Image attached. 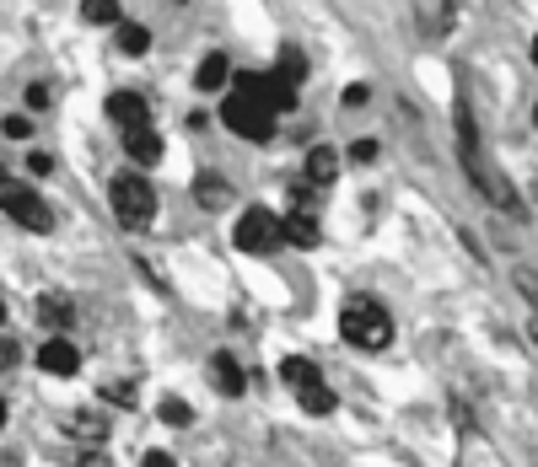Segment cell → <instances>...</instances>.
I'll use <instances>...</instances> for the list:
<instances>
[{
    "label": "cell",
    "mask_w": 538,
    "mask_h": 467,
    "mask_svg": "<svg viewBox=\"0 0 538 467\" xmlns=\"http://www.w3.org/2000/svg\"><path fill=\"white\" fill-rule=\"evenodd\" d=\"M533 124H538V108H533Z\"/></svg>",
    "instance_id": "836d02e7"
},
{
    "label": "cell",
    "mask_w": 538,
    "mask_h": 467,
    "mask_svg": "<svg viewBox=\"0 0 538 467\" xmlns=\"http://www.w3.org/2000/svg\"><path fill=\"white\" fill-rule=\"evenodd\" d=\"M124 151H129L135 167H157V162H162V140H157L151 124H146V129H124Z\"/></svg>",
    "instance_id": "9c48e42d"
},
{
    "label": "cell",
    "mask_w": 538,
    "mask_h": 467,
    "mask_svg": "<svg viewBox=\"0 0 538 467\" xmlns=\"http://www.w3.org/2000/svg\"><path fill=\"white\" fill-rule=\"evenodd\" d=\"M425 33H452V5L447 0H425Z\"/></svg>",
    "instance_id": "ffe728a7"
},
{
    "label": "cell",
    "mask_w": 538,
    "mask_h": 467,
    "mask_svg": "<svg viewBox=\"0 0 538 467\" xmlns=\"http://www.w3.org/2000/svg\"><path fill=\"white\" fill-rule=\"evenodd\" d=\"M108 199H114L119 226H129V232H146V226L157 221V188H151L140 173H119L114 183H108Z\"/></svg>",
    "instance_id": "7a4b0ae2"
},
{
    "label": "cell",
    "mask_w": 538,
    "mask_h": 467,
    "mask_svg": "<svg viewBox=\"0 0 538 467\" xmlns=\"http://www.w3.org/2000/svg\"><path fill=\"white\" fill-rule=\"evenodd\" d=\"M38 365H44L49 376H76V371H81V350H76L70 339H49V344L38 350Z\"/></svg>",
    "instance_id": "ba28073f"
},
{
    "label": "cell",
    "mask_w": 538,
    "mask_h": 467,
    "mask_svg": "<svg viewBox=\"0 0 538 467\" xmlns=\"http://www.w3.org/2000/svg\"><path fill=\"white\" fill-rule=\"evenodd\" d=\"M366 97H371V92H366V86H345V108H360V103H366Z\"/></svg>",
    "instance_id": "f546056e"
},
{
    "label": "cell",
    "mask_w": 538,
    "mask_h": 467,
    "mask_svg": "<svg viewBox=\"0 0 538 467\" xmlns=\"http://www.w3.org/2000/svg\"><path fill=\"white\" fill-rule=\"evenodd\" d=\"M178 5H183V0H178Z\"/></svg>",
    "instance_id": "e575fe53"
},
{
    "label": "cell",
    "mask_w": 538,
    "mask_h": 467,
    "mask_svg": "<svg viewBox=\"0 0 538 467\" xmlns=\"http://www.w3.org/2000/svg\"><path fill=\"white\" fill-rule=\"evenodd\" d=\"M108 118H114L119 129H146V124H151V108H146L140 92H114V97H108Z\"/></svg>",
    "instance_id": "52a82bcc"
},
{
    "label": "cell",
    "mask_w": 538,
    "mask_h": 467,
    "mask_svg": "<svg viewBox=\"0 0 538 467\" xmlns=\"http://www.w3.org/2000/svg\"><path fill=\"white\" fill-rule=\"evenodd\" d=\"M227 81H232V59L221 55V49L199 59V70H194V86H199V92H216V86H227Z\"/></svg>",
    "instance_id": "4fadbf2b"
},
{
    "label": "cell",
    "mask_w": 538,
    "mask_h": 467,
    "mask_svg": "<svg viewBox=\"0 0 538 467\" xmlns=\"http://www.w3.org/2000/svg\"><path fill=\"white\" fill-rule=\"evenodd\" d=\"M65 430H70L76 441H103V435H108V419L97 409H70L65 413Z\"/></svg>",
    "instance_id": "5bb4252c"
},
{
    "label": "cell",
    "mask_w": 538,
    "mask_h": 467,
    "mask_svg": "<svg viewBox=\"0 0 538 467\" xmlns=\"http://www.w3.org/2000/svg\"><path fill=\"white\" fill-rule=\"evenodd\" d=\"M5 134H11V140H27V134H33V118L11 114V118H5Z\"/></svg>",
    "instance_id": "4316f807"
},
{
    "label": "cell",
    "mask_w": 538,
    "mask_h": 467,
    "mask_svg": "<svg viewBox=\"0 0 538 467\" xmlns=\"http://www.w3.org/2000/svg\"><path fill=\"white\" fill-rule=\"evenodd\" d=\"M103 398H108V403H135V387H129V382H108Z\"/></svg>",
    "instance_id": "484cf974"
},
{
    "label": "cell",
    "mask_w": 538,
    "mask_h": 467,
    "mask_svg": "<svg viewBox=\"0 0 538 467\" xmlns=\"http://www.w3.org/2000/svg\"><path fill=\"white\" fill-rule=\"evenodd\" d=\"M119 49H124V55H146V49H151V33H146V27H135V22H124V27H119Z\"/></svg>",
    "instance_id": "44dd1931"
},
{
    "label": "cell",
    "mask_w": 538,
    "mask_h": 467,
    "mask_svg": "<svg viewBox=\"0 0 538 467\" xmlns=\"http://www.w3.org/2000/svg\"><path fill=\"white\" fill-rule=\"evenodd\" d=\"M146 467H178L167 452H146Z\"/></svg>",
    "instance_id": "4dcf8cb0"
},
{
    "label": "cell",
    "mask_w": 538,
    "mask_h": 467,
    "mask_svg": "<svg viewBox=\"0 0 538 467\" xmlns=\"http://www.w3.org/2000/svg\"><path fill=\"white\" fill-rule=\"evenodd\" d=\"M280 376H286V382H291V387H312V382H323V371H318V365H312V360H307V354H291V360H280Z\"/></svg>",
    "instance_id": "2e32d148"
},
{
    "label": "cell",
    "mask_w": 538,
    "mask_h": 467,
    "mask_svg": "<svg viewBox=\"0 0 538 467\" xmlns=\"http://www.w3.org/2000/svg\"><path fill=\"white\" fill-rule=\"evenodd\" d=\"M49 103H55V92H49L44 81H33V86H27V108H33V114H44Z\"/></svg>",
    "instance_id": "cb8c5ba5"
},
{
    "label": "cell",
    "mask_w": 538,
    "mask_h": 467,
    "mask_svg": "<svg viewBox=\"0 0 538 467\" xmlns=\"http://www.w3.org/2000/svg\"><path fill=\"white\" fill-rule=\"evenodd\" d=\"M297 398H301V409H307V413H318V419H323V413H334V392H329L323 382H312V387H301Z\"/></svg>",
    "instance_id": "d6986e66"
},
{
    "label": "cell",
    "mask_w": 538,
    "mask_h": 467,
    "mask_svg": "<svg viewBox=\"0 0 538 467\" xmlns=\"http://www.w3.org/2000/svg\"><path fill=\"white\" fill-rule=\"evenodd\" d=\"M280 75H286L291 86H297V81H307V59H301L297 49H286V55H280Z\"/></svg>",
    "instance_id": "603a6c76"
},
{
    "label": "cell",
    "mask_w": 538,
    "mask_h": 467,
    "mask_svg": "<svg viewBox=\"0 0 538 467\" xmlns=\"http://www.w3.org/2000/svg\"><path fill=\"white\" fill-rule=\"evenodd\" d=\"M38 323H49V328H70L76 323V301L65 291H44L38 295Z\"/></svg>",
    "instance_id": "8fae6325"
},
{
    "label": "cell",
    "mask_w": 538,
    "mask_h": 467,
    "mask_svg": "<svg viewBox=\"0 0 538 467\" xmlns=\"http://www.w3.org/2000/svg\"><path fill=\"white\" fill-rule=\"evenodd\" d=\"M221 124H227L232 134H242V140H269V134H275V114H269L264 103L242 97V92L221 103Z\"/></svg>",
    "instance_id": "5b68a950"
},
{
    "label": "cell",
    "mask_w": 538,
    "mask_h": 467,
    "mask_svg": "<svg viewBox=\"0 0 538 467\" xmlns=\"http://www.w3.org/2000/svg\"><path fill=\"white\" fill-rule=\"evenodd\" d=\"M0 210H5L16 226H27V232H38V236L55 226V210H49L33 188H22V183H11V177L0 183Z\"/></svg>",
    "instance_id": "277c9868"
},
{
    "label": "cell",
    "mask_w": 538,
    "mask_h": 467,
    "mask_svg": "<svg viewBox=\"0 0 538 467\" xmlns=\"http://www.w3.org/2000/svg\"><path fill=\"white\" fill-rule=\"evenodd\" d=\"M340 333H345L356 350H388V344H393V317H388V306H382V301H371V295H350V301H345V312H340Z\"/></svg>",
    "instance_id": "6da1fadb"
},
{
    "label": "cell",
    "mask_w": 538,
    "mask_h": 467,
    "mask_svg": "<svg viewBox=\"0 0 538 467\" xmlns=\"http://www.w3.org/2000/svg\"><path fill=\"white\" fill-rule=\"evenodd\" d=\"M334 177H340V151H334V145H312V151H307V183L323 188V183H334Z\"/></svg>",
    "instance_id": "7c38bea8"
},
{
    "label": "cell",
    "mask_w": 538,
    "mask_h": 467,
    "mask_svg": "<svg viewBox=\"0 0 538 467\" xmlns=\"http://www.w3.org/2000/svg\"><path fill=\"white\" fill-rule=\"evenodd\" d=\"M238 247L242 253H275L280 242H286V221H275L269 210H242V221H238Z\"/></svg>",
    "instance_id": "8992f818"
},
{
    "label": "cell",
    "mask_w": 538,
    "mask_h": 467,
    "mask_svg": "<svg viewBox=\"0 0 538 467\" xmlns=\"http://www.w3.org/2000/svg\"><path fill=\"white\" fill-rule=\"evenodd\" d=\"M286 242H291V247H318L323 232H318V221H312V215H291V221H286Z\"/></svg>",
    "instance_id": "e0dca14e"
},
{
    "label": "cell",
    "mask_w": 538,
    "mask_h": 467,
    "mask_svg": "<svg viewBox=\"0 0 538 467\" xmlns=\"http://www.w3.org/2000/svg\"><path fill=\"white\" fill-rule=\"evenodd\" d=\"M377 151H382L377 140H356V145H350V162H360V167H371V162H377Z\"/></svg>",
    "instance_id": "d4e9b609"
},
{
    "label": "cell",
    "mask_w": 538,
    "mask_h": 467,
    "mask_svg": "<svg viewBox=\"0 0 538 467\" xmlns=\"http://www.w3.org/2000/svg\"><path fill=\"white\" fill-rule=\"evenodd\" d=\"M81 22H92V27H114V22H119V0H81Z\"/></svg>",
    "instance_id": "ac0fdd59"
},
{
    "label": "cell",
    "mask_w": 538,
    "mask_h": 467,
    "mask_svg": "<svg viewBox=\"0 0 538 467\" xmlns=\"http://www.w3.org/2000/svg\"><path fill=\"white\" fill-rule=\"evenodd\" d=\"M517 285L533 295V306H538V274H533V269H517Z\"/></svg>",
    "instance_id": "83f0119b"
},
{
    "label": "cell",
    "mask_w": 538,
    "mask_h": 467,
    "mask_svg": "<svg viewBox=\"0 0 538 467\" xmlns=\"http://www.w3.org/2000/svg\"><path fill=\"white\" fill-rule=\"evenodd\" d=\"M463 173L474 177V188L495 204V210H523V199H517V183L501 173L490 156H484V145H474V151H463Z\"/></svg>",
    "instance_id": "3957f363"
},
{
    "label": "cell",
    "mask_w": 538,
    "mask_h": 467,
    "mask_svg": "<svg viewBox=\"0 0 538 467\" xmlns=\"http://www.w3.org/2000/svg\"><path fill=\"white\" fill-rule=\"evenodd\" d=\"M533 65H538V38H533Z\"/></svg>",
    "instance_id": "d6a6232c"
},
{
    "label": "cell",
    "mask_w": 538,
    "mask_h": 467,
    "mask_svg": "<svg viewBox=\"0 0 538 467\" xmlns=\"http://www.w3.org/2000/svg\"><path fill=\"white\" fill-rule=\"evenodd\" d=\"M528 333H533V344H538V317H533V323H528Z\"/></svg>",
    "instance_id": "1f68e13d"
},
{
    "label": "cell",
    "mask_w": 538,
    "mask_h": 467,
    "mask_svg": "<svg viewBox=\"0 0 538 467\" xmlns=\"http://www.w3.org/2000/svg\"><path fill=\"white\" fill-rule=\"evenodd\" d=\"M27 167H33V173H38V177H49V173H55V162H49L44 151H33V156H27Z\"/></svg>",
    "instance_id": "f1b7e54d"
},
{
    "label": "cell",
    "mask_w": 538,
    "mask_h": 467,
    "mask_svg": "<svg viewBox=\"0 0 538 467\" xmlns=\"http://www.w3.org/2000/svg\"><path fill=\"white\" fill-rule=\"evenodd\" d=\"M194 204H199V210H227V204H232V183L205 173L199 183H194Z\"/></svg>",
    "instance_id": "9a60e30c"
},
{
    "label": "cell",
    "mask_w": 538,
    "mask_h": 467,
    "mask_svg": "<svg viewBox=\"0 0 538 467\" xmlns=\"http://www.w3.org/2000/svg\"><path fill=\"white\" fill-rule=\"evenodd\" d=\"M162 424H188V419H194V409H188V403H183V398H162Z\"/></svg>",
    "instance_id": "7402d4cb"
},
{
    "label": "cell",
    "mask_w": 538,
    "mask_h": 467,
    "mask_svg": "<svg viewBox=\"0 0 538 467\" xmlns=\"http://www.w3.org/2000/svg\"><path fill=\"white\" fill-rule=\"evenodd\" d=\"M210 387H216L221 398H242L248 376H242V365L232 360V354H216V360H210Z\"/></svg>",
    "instance_id": "30bf717a"
}]
</instances>
